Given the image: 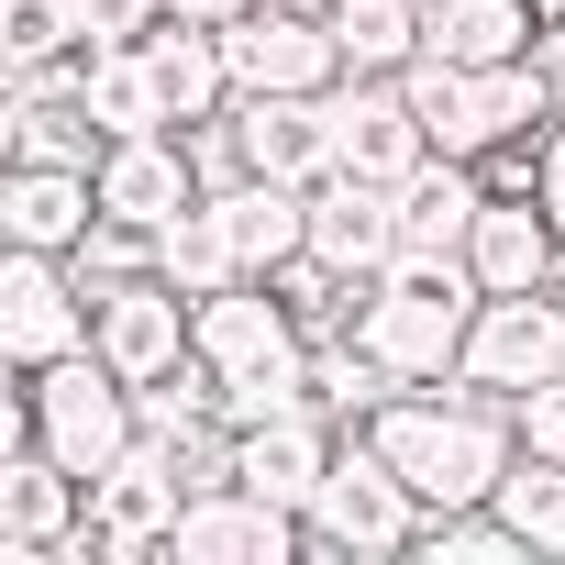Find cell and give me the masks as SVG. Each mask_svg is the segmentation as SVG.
Instances as JSON below:
<instances>
[{"label":"cell","instance_id":"21","mask_svg":"<svg viewBox=\"0 0 565 565\" xmlns=\"http://www.w3.org/2000/svg\"><path fill=\"white\" fill-rule=\"evenodd\" d=\"M477 211H488V178H477L466 156H433V167L399 189V255H466Z\"/></svg>","mask_w":565,"mask_h":565},{"label":"cell","instance_id":"18","mask_svg":"<svg viewBox=\"0 0 565 565\" xmlns=\"http://www.w3.org/2000/svg\"><path fill=\"white\" fill-rule=\"evenodd\" d=\"M0 145H12L23 167H100V156H111V134H100L89 100H78V67L12 78V122H0Z\"/></svg>","mask_w":565,"mask_h":565},{"label":"cell","instance_id":"15","mask_svg":"<svg viewBox=\"0 0 565 565\" xmlns=\"http://www.w3.org/2000/svg\"><path fill=\"white\" fill-rule=\"evenodd\" d=\"M311 255L333 266V277H388V255H399V189H377V178H355V167H333V178H311Z\"/></svg>","mask_w":565,"mask_h":565},{"label":"cell","instance_id":"11","mask_svg":"<svg viewBox=\"0 0 565 565\" xmlns=\"http://www.w3.org/2000/svg\"><path fill=\"white\" fill-rule=\"evenodd\" d=\"M233 45V89H289V100H322L344 78V45H333V12L311 0H255L244 23H222Z\"/></svg>","mask_w":565,"mask_h":565},{"label":"cell","instance_id":"7","mask_svg":"<svg viewBox=\"0 0 565 565\" xmlns=\"http://www.w3.org/2000/svg\"><path fill=\"white\" fill-rule=\"evenodd\" d=\"M543 377H565V277H554V289L477 300L466 355H455V388H477V399H521Z\"/></svg>","mask_w":565,"mask_h":565},{"label":"cell","instance_id":"32","mask_svg":"<svg viewBox=\"0 0 565 565\" xmlns=\"http://www.w3.org/2000/svg\"><path fill=\"white\" fill-rule=\"evenodd\" d=\"M311 12H333V0H311Z\"/></svg>","mask_w":565,"mask_h":565},{"label":"cell","instance_id":"8","mask_svg":"<svg viewBox=\"0 0 565 565\" xmlns=\"http://www.w3.org/2000/svg\"><path fill=\"white\" fill-rule=\"evenodd\" d=\"M333 455H344V433H333V411H322V399L266 411V422H233V433H222V477H233V488H255V499H277V510H300V521H311V499H322Z\"/></svg>","mask_w":565,"mask_h":565},{"label":"cell","instance_id":"19","mask_svg":"<svg viewBox=\"0 0 565 565\" xmlns=\"http://www.w3.org/2000/svg\"><path fill=\"white\" fill-rule=\"evenodd\" d=\"M211 211H222L244 277H277L289 255H311V189H289V178H222Z\"/></svg>","mask_w":565,"mask_h":565},{"label":"cell","instance_id":"25","mask_svg":"<svg viewBox=\"0 0 565 565\" xmlns=\"http://www.w3.org/2000/svg\"><path fill=\"white\" fill-rule=\"evenodd\" d=\"M532 554H565V455H510V477H499V499H488Z\"/></svg>","mask_w":565,"mask_h":565},{"label":"cell","instance_id":"1","mask_svg":"<svg viewBox=\"0 0 565 565\" xmlns=\"http://www.w3.org/2000/svg\"><path fill=\"white\" fill-rule=\"evenodd\" d=\"M355 433L411 477L422 521H433V510H488L499 477H510V455H521L510 399H477V388H455V377H444V388H388Z\"/></svg>","mask_w":565,"mask_h":565},{"label":"cell","instance_id":"22","mask_svg":"<svg viewBox=\"0 0 565 565\" xmlns=\"http://www.w3.org/2000/svg\"><path fill=\"white\" fill-rule=\"evenodd\" d=\"M422 12H433V45L422 56H444V67H510V56L543 45L532 0H422Z\"/></svg>","mask_w":565,"mask_h":565},{"label":"cell","instance_id":"5","mask_svg":"<svg viewBox=\"0 0 565 565\" xmlns=\"http://www.w3.org/2000/svg\"><path fill=\"white\" fill-rule=\"evenodd\" d=\"M411 543H422L411 477H399L366 433H344V455H333V477H322V499H311V554L366 565V554H411Z\"/></svg>","mask_w":565,"mask_h":565},{"label":"cell","instance_id":"4","mask_svg":"<svg viewBox=\"0 0 565 565\" xmlns=\"http://www.w3.org/2000/svg\"><path fill=\"white\" fill-rule=\"evenodd\" d=\"M189 344H200V366H211L222 388H244V377H300V366H311V322L289 311L277 277H233V289L189 300Z\"/></svg>","mask_w":565,"mask_h":565},{"label":"cell","instance_id":"2","mask_svg":"<svg viewBox=\"0 0 565 565\" xmlns=\"http://www.w3.org/2000/svg\"><path fill=\"white\" fill-rule=\"evenodd\" d=\"M0 444H45L67 477H111L134 444H145V388L100 355V344H78V355H56V366H34L23 388H12V422H0Z\"/></svg>","mask_w":565,"mask_h":565},{"label":"cell","instance_id":"31","mask_svg":"<svg viewBox=\"0 0 565 565\" xmlns=\"http://www.w3.org/2000/svg\"><path fill=\"white\" fill-rule=\"evenodd\" d=\"M532 12H543V23H565V0H532Z\"/></svg>","mask_w":565,"mask_h":565},{"label":"cell","instance_id":"12","mask_svg":"<svg viewBox=\"0 0 565 565\" xmlns=\"http://www.w3.org/2000/svg\"><path fill=\"white\" fill-rule=\"evenodd\" d=\"M322 111H333V167H355L377 189H411L433 167V134H422V111H411L399 78H333Z\"/></svg>","mask_w":565,"mask_h":565},{"label":"cell","instance_id":"9","mask_svg":"<svg viewBox=\"0 0 565 565\" xmlns=\"http://www.w3.org/2000/svg\"><path fill=\"white\" fill-rule=\"evenodd\" d=\"M100 311H89V344L134 377V388H167L200 344H189V289L167 266H145V277H111V289H89Z\"/></svg>","mask_w":565,"mask_h":565},{"label":"cell","instance_id":"20","mask_svg":"<svg viewBox=\"0 0 565 565\" xmlns=\"http://www.w3.org/2000/svg\"><path fill=\"white\" fill-rule=\"evenodd\" d=\"M78 100H89V122L122 145V134H178V100H167V67H156V45H89L78 56Z\"/></svg>","mask_w":565,"mask_h":565},{"label":"cell","instance_id":"10","mask_svg":"<svg viewBox=\"0 0 565 565\" xmlns=\"http://www.w3.org/2000/svg\"><path fill=\"white\" fill-rule=\"evenodd\" d=\"M289 554H311V521L255 499V488H233V477L189 488V510L167 532V565H289Z\"/></svg>","mask_w":565,"mask_h":565},{"label":"cell","instance_id":"28","mask_svg":"<svg viewBox=\"0 0 565 565\" xmlns=\"http://www.w3.org/2000/svg\"><path fill=\"white\" fill-rule=\"evenodd\" d=\"M167 23V0H78V34L89 45H145Z\"/></svg>","mask_w":565,"mask_h":565},{"label":"cell","instance_id":"14","mask_svg":"<svg viewBox=\"0 0 565 565\" xmlns=\"http://www.w3.org/2000/svg\"><path fill=\"white\" fill-rule=\"evenodd\" d=\"M222 122H233V167H244V178H289V189L333 178V111H322V100H289V89H244Z\"/></svg>","mask_w":565,"mask_h":565},{"label":"cell","instance_id":"26","mask_svg":"<svg viewBox=\"0 0 565 565\" xmlns=\"http://www.w3.org/2000/svg\"><path fill=\"white\" fill-rule=\"evenodd\" d=\"M156 266L178 277L189 300H211V289H233V277H244V255H233V233H222V211H211V200H200L189 222H167V233H156Z\"/></svg>","mask_w":565,"mask_h":565},{"label":"cell","instance_id":"27","mask_svg":"<svg viewBox=\"0 0 565 565\" xmlns=\"http://www.w3.org/2000/svg\"><path fill=\"white\" fill-rule=\"evenodd\" d=\"M510 433H521V455H565V377L521 388V399H510Z\"/></svg>","mask_w":565,"mask_h":565},{"label":"cell","instance_id":"17","mask_svg":"<svg viewBox=\"0 0 565 565\" xmlns=\"http://www.w3.org/2000/svg\"><path fill=\"white\" fill-rule=\"evenodd\" d=\"M466 266H477L488 300H510V289H554V277H565V233H554V211H543L532 189H521V200L488 189V211H477V233H466Z\"/></svg>","mask_w":565,"mask_h":565},{"label":"cell","instance_id":"29","mask_svg":"<svg viewBox=\"0 0 565 565\" xmlns=\"http://www.w3.org/2000/svg\"><path fill=\"white\" fill-rule=\"evenodd\" d=\"M532 200L554 211V233H565V111L543 122V178H532Z\"/></svg>","mask_w":565,"mask_h":565},{"label":"cell","instance_id":"24","mask_svg":"<svg viewBox=\"0 0 565 565\" xmlns=\"http://www.w3.org/2000/svg\"><path fill=\"white\" fill-rule=\"evenodd\" d=\"M78 56H89L78 0H0V67H12V78H56Z\"/></svg>","mask_w":565,"mask_h":565},{"label":"cell","instance_id":"30","mask_svg":"<svg viewBox=\"0 0 565 565\" xmlns=\"http://www.w3.org/2000/svg\"><path fill=\"white\" fill-rule=\"evenodd\" d=\"M167 12H178V23H244L255 0H167Z\"/></svg>","mask_w":565,"mask_h":565},{"label":"cell","instance_id":"3","mask_svg":"<svg viewBox=\"0 0 565 565\" xmlns=\"http://www.w3.org/2000/svg\"><path fill=\"white\" fill-rule=\"evenodd\" d=\"M399 89H411L433 156H466V167L499 156V145H532V134L565 111V89H554L543 56H510V67H444V56H411Z\"/></svg>","mask_w":565,"mask_h":565},{"label":"cell","instance_id":"6","mask_svg":"<svg viewBox=\"0 0 565 565\" xmlns=\"http://www.w3.org/2000/svg\"><path fill=\"white\" fill-rule=\"evenodd\" d=\"M89 277H78V255H34V244H0V366L12 377H34V366H56V355H78L89 344Z\"/></svg>","mask_w":565,"mask_h":565},{"label":"cell","instance_id":"16","mask_svg":"<svg viewBox=\"0 0 565 565\" xmlns=\"http://www.w3.org/2000/svg\"><path fill=\"white\" fill-rule=\"evenodd\" d=\"M100 222V167H0V244H34V255H78Z\"/></svg>","mask_w":565,"mask_h":565},{"label":"cell","instance_id":"23","mask_svg":"<svg viewBox=\"0 0 565 565\" xmlns=\"http://www.w3.org/2000/svg\"><path fill=\"white\" fill-rule=\"evenodd\" d=\"M333 45H344V78H399L433 45V12L422 0H333Z\"/></svg>","mask_w":565,"mask_h":565},{"label":"cell","instance_id":"13","mask_svg":"<svg viewBox=\"0 0 565 565\" xmlns=\"http://www.w3.org/2000/svg\"><path fill=\"white\" fill-rule=\"evenodd\" d=\"M200 200H211V167H200L189 122H178V134H122V145L100 156V211L134 222V233H167V222H189Z\"/></svg>","mask_w":565,"mask_h":565}]
</instances>
